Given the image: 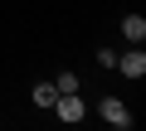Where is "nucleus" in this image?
Returning <instances> with one entry per match:
<instances>
[{
  "mask_svg": "<svg viewBox=\"0 0 146 131\" xmlns=\"http://www.w3.org/2000/svg\"><path fill=\"white\" fill-rule=\"evenodd\" d=\"M54 107H58V121H83V117H88V107H83L78 92H58Z\"/></svg>",
  "mask_w": 146,
  "mask_h": 131,
  "instance_id": "f03ea898",
  "label": "nucleus"
},
{
  "mask_svg": "<svg viewBox=\"0 0 146 131\" xmlns=\"http://www.w3.org/2000/svg\"><path fill=\"white\" fill-rule=\"evenodd\" d=\"M117 68H122L127 78H141V73H146V53H141V49H127V53H117Z\"/></svg>",
  "mask_w": 146,
  "mask_h": 131,
  "instance_id": "7ed1b4c3",
  "label": "nucleus"
},
{
  "mask_svg": "<svg viewBox=\"0 0 146 131\" xmlns=\"http://www.w3.org/2000/svg\"><path fill=\"white\" fill-rule=\"evenodd\" d=\"M98 112H102V121H107V126H117V131H127V126H131V112H127V102H122V97H102V107H98Z\"/></svg>",
  "mask_w": 146,
  "mask_h": 131,
  "instance_id": "f257e3e1",
  "label": "nucleus"
},
{
  "mask_svg": "<svg viewBox=\"0 0 146 131\" xmlns=\"http://www.w3.org/2000/svg\"><path fill=\"white\" fill-rule=\"evenodd\" d=\"M122 34H127L131 44H141V39H146V20H141V15H127V20H122Z\"/></svg>",
  "mask_w": 146,
  "mask_h": 131,
  "instance_id": "20e7f679",
  "label": "nucleus"
},
{
  "mask_svg": "<svg viewBox=\"0 0 146 131\" xmlns=\"http://www.w3.org/2000/svg\"><path fill=\"white\" fill-rule=\"evenodd\" d=\"M98 63L102 68H117V49H98Z\"/></svg>",
  "mask_w": 146,
  "mask_h": 131,
  "instance_id": "0eeeda50",
  "label": "nucleus"
},
{
  "mask_svg": "<svg viewBox=\"0 0 146 131\" xmlns=\"http://www.w3.org/2000/svg\"><path fill=\"white\" fill-rule=\"evenodd\" d=\"M54 88H58V92H78V78H73V73H58Z\"/></svg>",
  "mask_w": 146,
  "mask_h": 131,
  "instance_id": "423d86ee",
  "label": "nucleus"
},
{
  "mask_svg": "<svg viewBox=\"0 0 146 131\" xmlns=\"http://www.w3.org/2000/svg\"><path fill=\"white\" fill-rule=\"evenodd\" d=\"M29 97H34V107H54V97H58V88H54V83H39V88H34Z\"/></svg>",
  "mask_w": 146,
  "mask_h": 131,
  "instance_id": "39448f33",
  "label": "nucleus"
}]
</instances>
